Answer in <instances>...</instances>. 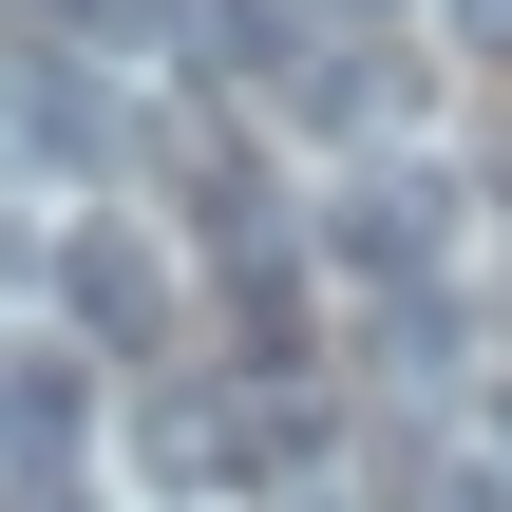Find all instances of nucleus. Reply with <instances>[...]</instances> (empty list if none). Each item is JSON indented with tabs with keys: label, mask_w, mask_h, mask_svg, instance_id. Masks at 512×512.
Instances as JSON below:
<instances>
[{
	"label": "nucleus",
	"mask_w": 512,
	"mask_h": 512,
	"mask_svg": "<svg viewBox=\"0 0 512 512\" xmlns=\"http://www.w3.org/2000/svg\"><path fill=\"white\" fill-rule=\"evenodd\" d=\"M304 247H323L342 285H380V304H399V285H437V266H456V190H437L418 152H380V171H342V190H323V228H304Z\"/></svg>",
	"instance_id": "f257e3e1"
},
{
	"label": "nucleus",
	"mask_w": 512,
	"mask_h": 512,
	"mask_svg": "<svg viewBox=\"0 0 512 512\" xmlns=\"http://www.w3.org/2000/svg\"><path fill=\"white\" fill-rule=\"evenodd\" d=\"M0 133H19L38 171H95V152H114V95H95V57H76L57 19L0 38Z\"/></svg>",
	"instance_id": "f03ea898"
},
{
	"label": "nucleus",
	"mask_w": 512,
	"mask_h": 512,
	"mask_svg": "<svg viewBox=\"0 0 512 512\" xmlns=\"http://www.w3.org/2000/svg\"><path fill=\"white\" fill-rule=\"evenodd\" d=\"M133 475H152V494H247L266 456H247V418H228V399H190V380H171V399H133Z\"/></svg>",
	"instance_id": "7ed1b4c3"
},
{
	"label": "nucleus",
	"mask_w": 512,
	"mask_h": 512,
	"mask_svg": "<svg viewBox=\"0 0 512 512\" xmlns=\"http://www.w3.org/2000/svg\"><path fill=\"white\" fill-rule=\"evenodd\" d=\"M57 304H76L95 342H133V323H152V247H133V228H76V247H57Z\"/></svg>",
	"instance_id": "20e7f679"
},
{
	"label": "nucleus",
	"mask_w": 512,
	"mask_h": 512,
	"mask_svg": "<svg viewBox=\"0 0 512 512\" xmlns=\"http://www.w3.org/2000/svg\"><path fill=\"white\" fill-rule=\"evenodd\" d=\"M418 512H512V456H456V475H437Z\"/></svg>",
	"instance_id": "39448f33"
},
{
	"label": "nucleus",
	"mask_w": 512,
	"mask_h": 512,
	"mask_svg": "<svg viewBox=\"0 0 512 512\" xmlns=\"http://www.w3.org/2000/svg\"><path fill=\"white\" fill-rule=\"evenodd\" d=\"M0 512H76V475L57 456H0Z\"/></svg>",
	"instance_id": "423d86ee"
},
{
	"label": "nucleus",
	"mask_w": 512,
	"mask_h": 512,
	"mask_svg": "<svg viewBox=\"0 0 512 512\" xmlns=\"http://www.w3.org/2000/svg\"><path fill=\"white\" fill-rule=\"evenodd\" d=\"M437 19H456V38H475V57H512V0H437Z\"/></svg>",
	"instance_id": "0eeeda50"
},
{
	"label": "nucleus",
	"mask_w": 512,
	"mask_h": 512,
	"mask_svg": "<svg viewBox=\"0 0 512 512\" xmlns=\"http://www.w3.org/2000/svg\"><path fill=\"white\" fill-rule=\"evenodd\" d=\"M494 456H512V380H494Z\"/></svg>",
	"instance_id": "6e6552de"
},
{
	"label": "nucleus",
	"mask_w": 512,
	"mask_h": 512,
	"mask_svg": "<svg viewBox=\"0 0 512 512\" xmlns=\"http://www.w3.org/2000/svg\"><path fill=\"white\" fill-rule=\"evenodd\" d=\"M304 512H342V494H304Z\"/></svg>",
	"instance_id": "1a4fd4ad"
}]
</instances>
